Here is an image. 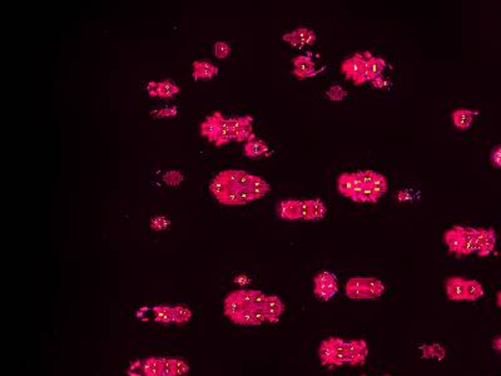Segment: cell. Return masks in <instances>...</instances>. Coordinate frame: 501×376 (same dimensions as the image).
Segmentation results:
<instances>
[{"instance_id":"obj_25","label":"cell","mask_w":501,"mask_h":376,"mask_svg":"<svg viewBox=\"0 0 501 376\" xmlns=\"http://www.w3.org/2000/svg\"><path fill=\"white\" fill-rule=\"evenodd\" d=\"M365 285H366L369 300H373V298H378L380 296H383L385 291V285L378 278L365 277Z\"/></svg>"},{"instance_id":"obj_17","label":"cell","mask_w":501,"mask_h":376,"mask_svg":"<svg viewBox=\"0 0 501 376\" xmlns=\"http://www.w3.org/2000/svg\"><path fill=\"white\" fill-rule=\"evenodd\" d=\"M284 311V305L278 296H267V301L265 305V312L267 316V321L277 322L281 319V315Z\"/></svg>"},{"instance_id":"obj_10","label":"cell","mask_w":501,"mask_h":376,"mask_svg":"<svg viewBox=\"0 0 501 376\" xmlns=\"http://www.w3.org/2000/svg\"><path fill=\"white\" fill-rule=\"evenodd\" d=\"M292 63L295 65L293 74L298 79H306L316 76V67H315L314 60L311 59L309 55H298V57H295L292 59Z\"/></svg>"},{"instance_id":"obj_44","label":"cell","mask_w":501,"mask_h":376,"mask_svg":"<svg viewBox=\"0 0 501 376\" xmlns=\"http://www.w3.org/2000/svg\"><path fill=\"white\" fill-rule=\"evenodd\" d=\"M385 376H392V375H390V374H386Z\"/></svg>"},{"instance_id":"obj_27","label":"cell","mask_w":501,"mask_h":376,"mask_svg":"<svg viewBox=\"0 0 501 376\" xmlns=\"http://www.w3.org/2000/svg\"><path fill=\"white\" fill-rule=\"evenodd\" d=\"M466 301H476L484 296V287L478 280H466L465 287Z\"/></svg>"},{"instance_id":"obj_37","label":"cell","mask_w":501,"mask_h":376,"mask_svg":"<svg viewBox=\"0 0 501 376\" xmlns=\"http://www.w3.org/2000/svg\"><path fill=\"white\" fill-rule=\"evenodd\" d=\"M360 173H361L362 184L364 186H371L377 172H373V171H360Z\"/></svg>"},{"instance_id":"obj_20","label":"cell","mask_w":501,"mask_h":376,"mask_svg":"<svg viewBox=\"0 0 501 376\" xmlns=\"http://www.w3.org/2000/svg\"><path fill=\"white\" fill-rule=\"evenodd\" d=\"M332 350L335 354V367L347 364V353H346V340L337 336L328 337Z\"/></svg>"},{"instance_id":"obj_16","label":"cell","mask_w":501,"mask_h":376,"mask_svg":"<svg viewBox=\"0 0 501 376\" xmlns=\"http://www.w3.org/2000/svg\"><path fill=\"white\" fill-rule=\"evenodd\" d=\"M189 371V366L183 360L179 359L163 358L162 376H183Z\"/></svg>"},{"instance_id":"obj_31","label":"cell","mask_w":501,"mask_h":376,"mask_svg":"<svg viewBox=\"0 0 501 376\" xmlns=\"http://www.w3.org/2000/svg\"><path fill=\"white\" fill-rule=\"evenodd\" d=\"M371 187H372V190L375 191L376 193H377L378 197L384 196L385 193L387 192V179H386V177H385L384 175H381V173H376V177H375V179H373V182H372V184H371Z\"/></svg>"},{"instance_id":"obj_11","label":"cell","mask_w":501,"mask_h":376,"mask_svg":"<svg viewBox=\"0 0 501 376\" xmlns=\"http://www.w3.org/2000/svg\"><path fill=\"white\" fill-rule=\"evenodd\" d=\"M465 287H466V278L460 277V276H451L445 281L446 296L450 301L466 300Z\"/></svg>"},{"instance_id":"obj_38","label":"cell","mask_w":501,"mask_h":376,"mask_svg":"<svg viewBox=\"0 0 501 376\" xmlns=\"http://www.w3.org/2000/svg\"><path fill=\"white\" fill-rule=\"evenodd\" d=\"M490 159H491V163L495 167L501 168V146L492 149L491 154H490Z\"/></svg>"},{"instance_id":"obj_36","label":"cell","mask_w":501,"mask_h":376,"mask_svg":"<svg viewBox=\"0 0 501 376\" xmlns=\"http://www.w3.org/2000/svg\"><path fill=\"white\" fill-rule=\"evenodd\" d=\"M170 225V221L164 217V216H157V217L152 218L151 221V227L156 231H162V229H165Z\"/></svg>"},{"instance_id":"obj_33","label":"cell","mask_w":501,"mask_h":376,"mask_svg":"<svg viewBox=\"0 0 501 376\" xmlns=\"http://www.w3.org/2000/svg\"><path fill=\"white\" fill-rule=\"evenodd\" d=\"M163 179L168 186H178L183 181V175L179 171H168L163 176Z\"/></svg>"},{"instance_id":"obj_2","label":"cell","mask_w":501,"mask_h":376,"mask_svg":"<svg viewBox=\"0 0 501 376\" xmlns=\"http://www.w3.org/2000/svg\"><path fill=\"white\" fill-rule=\"evenodd\" d=\"M152 311L154 312V320L163 323H184L192 317L190 310L184 306H154Z\"/></svg>"},{"instance_id":"obj_24","label":"cell","mask_w":501,"mask_h":376,"mask_svg":"<svg viewBox=\"0 0 501 376\" xmlns=\"http://www.w3.org/2000/svg\"><path fill=\"white\" fill-rule=\"evenodd\" d=\"M422 358L425 359H435V360H444L446 356V350L440 344H430L425 345L421 349Z\"/></svg>"},{"instance_id":"obj_8","label":"cell","mask_w":501,"mask_h":376,"mask_svg":"<svg viewBox=\"0 0 501 376\" xmlns=\"http://www.w3.org/2000/svg\"><path fill=\"white\" fill-rule=\"evenodd\" d=\"M282 39L290 43L291 45L301 48V46L314 44L316 41V34H315L314 30L308 29V28H297L293 32L286 33L282 37Z\"/></svg>"},{"instance_id":"obj_5","label":"cell","mask_w":501,"mask_h":376,"mask_svg":"<svg viewBox=\"0 0 501 376\" xmlns=\"http://www.w3.org/2000/svg\"><path fill=\"white\" fill-rule=\"evenodd\" d=\"M163 358H147L134 361L128 370L131 376H162Z\"/></svg>"},{"instance_id":"obj_4","label":"cell","mask_w":501,"mask_h":376,"mask_svg":"<svg viewBox=\"0 0 501 376\" xmlns=\"http://www.w3.org/2000/svg\"><path fill=\"white\" fill-rule=\"evenodd\" d=\"M228 123L232 139L236 140V142H245V140H250L252 137H254L253 131H252L253 117H251V115L231 118V120H228Z\"/></svg>"},{"instance_id":"obj_28","label":"cell","mask_w":501,"mask_h":376,"mask_svg":"<svg viewBox=\"0 0 501 376\" xmlns=\"http://www.w3.org/2000/svg\"><path fill=\"white\" fill-rule=\"evenodd\" d=\"M250 190H251V192L253 193L254 198H256V200H258V198L265 197V196L267 195V192L270 191V184H268L264 178H261V177L253 175Z\"/></svg>"},{"instance_id":"obj_3","label":"cell","mask_w":501,"mask_h":376,"mask_svg":"<svg viewBox=\"0 0 501 376\" xmlns=\"http://www.w3.org/2000/svg\"><path fill=\"white\" fill-rule=\"evenodd\" d=\"M339 291L336 276L328 271L320 272L314 280V292L321 301H328Z\"/></svg>"},{"instance_id":"obj_13","label":"cell","mask_w":501,"mask_h":376,"mask_svg":"<svg viewBox=\"0 0 501 376\" xmlns=\"http://www.w3.org/2000/svg\"><path fill=\"white\" fill-rule=\"evenodd\" d=\"M444 241L446 243L448 251H450L451 253H455L456 256L460 257L462 242H464L461 226H454L452 228L447 229V231L444 233Z\"/></svg>"},{"instance_id":"obj_43","label":"cell","mask_w":501,"mask_h":376,"mask_svg":"<svg viewBox=\"0 0 501 376\" xmlns=\"http://www.w3.org/2000/svg\"><path fill=\"white\" fill-rule=\"evenodd\" d=\"M497 306L501 308V291L497 294Z\"/></svg>"},{"instance_id":"obj_9","label":"cell","mask_w":501,"mask_h":376,"mask_svg":"<svg viewBox=\"0 0 501 376\" xmlns=\"http://www.w3.org/2000/svg\"><path fill=\"white\" fill-rule=\"evenodd\" d=\"M148 94L153 98H172L179 93V87L174 82L165 79L162 82H151L147 85Z\"/></svg>"},{"instance_id":"obj_35","label":"cell","mask_w":501,"mask_h":376,"mask_svg":"<svg viewBox=\"0 0 501 376\" xmlns=\"http://www.w3.org/2000/svg\"><path fill=\"white\" fill-rule=\"evenodd\" d=\"M378 195L372 190L371 186H365L364 191L361 193V202H370V203H376L378 201Z\"/></svg>"},{"instance_id":"obj_40","label":"cell","mask_w":501,"mask_h":376,"mask_svg":"<svg viewBox=\"0 0 501 376\" xmlns=\"http://www.w3.org/2000/svg\"><path fill=\"white\" fill-rule=\"evenodd\" d=\"M156 113L159 115V117H162V118H164V117H174V115H177V113H178V108H177V107L165 108V109L158 110V112H156Z\"/></svg>"},{"instance_id":"obj_19","label":"cell","mask_w":501,"mask_h":376,"mask_svg":"<svg viewBox=\"0 0 501 376\" xmlns=\"http://www.w3.org/2000/svg\"><path fill=\"white\" fill-rule=\"evenodd\" d=\"M243 152H245L246 156L248 158H258V157L265 156L266 153L268 152V145L265 142V140L258 139L254 137H252L250 140H247V143L243 147Z\"/></svg>"},{"instance_id":"obj_30","label":"cell","mask_w":501,"mask_h":376,"mask_svg":"<svg viewBox=\"0 0 501 376\" xmlns=\"http://www.w3.org/2000/svg\"><path fill=\"white\" fill-rule=\"evenodd\" d=\"M309 204V211H311V218L312 220H321L327 214V208H326V204L323 203L322 201L318 200V198H315V200H307Z\"/></svg>"},{"instance_id":"obj_14","label":"cell","mask_w":501,"mask_h":376,"mask_svg":"<svg viewBox=\"0 0 501 376\" xmlns=\"http://www.w3.org/2000/svg\"><path fill=\"white\" fill-rule=\"evenodd\" d=\"M192 67V76L196 81H209V79L214 78L216 74L218 73L217 65L208 62V60H197V62H193Z\"/></svg>"},{"instance_id":"obj_12","label":"cell","mask_w":501,"mask_h":376,"mask_svg":"<svg viewBox=\"0 0 501 376\" xmlns=\"http://www.w3.org/2000/svg\"><path fill=\"white\" fill-rule=\"evenodd\" d=\"M276 212L282 220H301V201L283 200L278 202L277 206H276Z\"/></svg>"},{"instance_id":"obj_26","label":"cell","mask_w":501,"mask_h":376,"mask_svg":"<svg viewBox=\"0 0 501 376\" xmlns=\"http://www.w3.org/2000/svg\"><path fill=\"white\" fill-rule=\"evenodd\" d=\"M496 240H497V236H496V232H495V229L491 228V227L488 228V231H486L485 241H484L483 246H481V248L479 250L478 255L480 257L489 256L490 253H491L492 251L495 250V246H496Z\"/></svg>"},{"instance_id":"obj_6","label":"cell","mask_w":501,"mask_h":376,"mask_svg":"<svg viewBox=\"0 0 501 376\" xmlns=\"http://www.w3.org/2000/svg\"><path fill=\"white\" fill-rule=\"evenodd\" d=\"M346 353H347V364L351 366H359L366 361L369 356V346L364 339L346 340Z\"/></svg>"},{"instance_id":"obj_39","label":"cell","mask_w":501,"mask_h":376,"mask_svg":"<svg viewBox=\"0 0 501 376\" xmlns=\"http://www.w3.org/2000/svg\"><path fill=\"white\" fill-rule=\"evenodd\" d=\"M301 220L312 221L311 211H309V204L307 200L301 201Z\"/></svg>"},{"instance_id":"obj_18","label":"cell","mask_w":501,"mask_h":376,"mask_svg":"<svg viewBox=\"0 0 501 376\" xmlns=\"http://www.w3.org/2000/svg\"><path fill=\"white\" fill-rule=\"evenodd\" d=\"M475 115H478V112H474L471 109H466V108H461V109L454 110L452 114H451V120H452L454 126L456 128L466 131V129H469L471 127Z\"/></svg>"},{"instance_id":"obj_42","label":"cell","mask_w":501,"mask_h":376,"mask_svg":"<svg viewBox=\"0 0 501 376\" xmlns=\"http://www.w3.org/2000/svg\"><path fill=\"white\" fill-rule=\"evenodd\" d=\"M492 349L500 351L501 353V335L496 336L494 340H492Z\"/></svg>"},{"instance_id":"obj_45","label":"cell","mask_w":501,"mask_h":376,"mask_svg":"<svg viewBox=\"0 0 501 376\" xmlns=\"http://www.w3.org/2000/svg\"><path fill=\"white\" fill-rule=\"evenodd\" d=\"M362 376H366V375H362Z\"/></svg>"},{"instance_id":"obj_41","label":"cell","mask_w":501,"mask_h":376,"mask_svg":"<svg viewBox=\"0 0 501 376\" xmlns=\"http://www.w3.org/2000/svg\"><path fill=\"white\" fill-rule=\"evenodd\" d=\"M371 83L373 84V87H376V88H384L385 85H386V81L383 78V77H377V78H375L373 81H371Z\"/></svg>"},{"instance_id":"obj_22","label":"cell","mask_w":501,"mask_h":376,"mask_svg":"<svg viewBox=\"0 0 501 376\" xmlns=\"http://www.w3.org/2000/svg\"><path fill=\"white\" fill-rule=\"evenodd\" d=\"M318 358H320L322 366L335 367V354L328 339L322 340L318 347Z\"/></svg>"},{"instance_id":"obj_29","label":"cell","mask_w":501,"mask_h":376,"mask_svg":"<svg viewBox=\"0 0 501 376\" xmlns=\"http://www.w3.org/2000/svg\"><path fill=\"white\" fill-rule=\"evenodd\" d=\"M353 187L355 186H353L352 179H351V173L343 172L339 176V178H337V190L343 197L350 198Z\"/></svg>"},{"instance_id":"obj_34","label":"cell","mask_w":501,"mask_h":376,"mask_svg":"<svg viewBox=\"0 0 501 376\" xmlns=\"http://www.w3.org/2000/svg\"><path fill=\"white\" fill-rule=\"evenodd\" d=\"M231 53V46L226 41H217L214 44V55L218 59H224Z\"/></svg>"},{"instance_id":"obj_21","label":"cell","mask_w":501,"mask_h":376,"mask_svg":"<svg viewBox=\"0 0 501 376\" xmlns=\"http://www.w3.org/2000/svg\"><path fill=\"white\" fill-rule=\"evenodd\" d=\"M366 57H367V70H369V79L370 82L373 81L375 78L381 76V73L384 72V69L386 68V60L381 57H375L370 53L369 51H366Z\"/></svg>"},{"instance_id":"obj_32","label":"cell","mask_w":501,"mask_h":376,"mask_svg":"<svg viewBox=\"0 0 501 376\" xmlns=\"http://www.w3.org/2000/svg\"><path fill=\"white\" fill-rule=\"evenodd\" d=\"M346 94H347L346 93V90L343 89L341 85H339V84L331 85V87L328 88L327 92H326V96L328 97V99H330V101H333V102L343 101V99H345V97H346Z\"/></svg>"},{"instance_id":"obj_23","label":"cell","mask_w":501,"mask_h":376,"mask_svg":"<svg viewBox=\"0 0 501 376\" xmlns=\"http://www.w3.org/2000/svg\"><path fill=\"white\" fill-rule=\"evenodd\" d=\"M462 236H464V242H462L461 248V256L471 255L476 252V246L474 240V227H462Z\"/></svg>"},{"instance_id":"obj_15","label":"cell","mask_w":501,"mask_h":376,"mask_svg":"<svg viewBox=\"0 0 501 376\" xmlns=\"http://www.w3.org/2000/svg\"><path fill=\"white\" fill-rule=\"evenodd\" d=\"M346 296L351 300H369L365 277H352L346 284Z\"/></svg>"},{"instance_id":"obj_1","label":"cell","mask_w":501,"mask_h":376,"mask_svg":"<svg viewBox=\"0 0 501 376\" xmlns=\"http://www.w3.org/2000/svg\"><path fill=\"white\" fill-rule=\"evenodd\" d=\"M199 126L202 137L214 143L216 147H222L232 140L228 120H226L221 112H213L212 114L207 115Z\"/></svg>"},{"instance_id":"obj_7","label":"cell","mask_w":501,"mask_h":376,"mask_svg":"<svg viewBox=\"0 0 501 376\" xmlns=\"http://www.w3.org/2000/svg\"><path fill=\"white\" fill-rule=\"evenodd\" d=\"M367 63L366 53H355L341 63V72L347 79L355 82Z\"/></svg>"}]
</instances>
